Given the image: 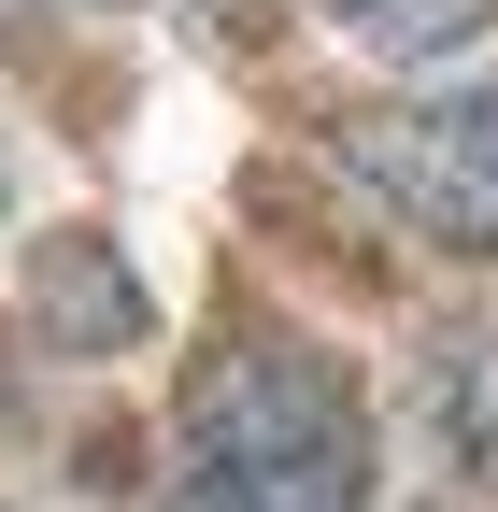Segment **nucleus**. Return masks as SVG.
Returning <instances> with one entry per match:
<instances>
[{
    "label": "nucleus",
    "instance_id": "423d86ee",
    "mask_svg": "<svg viewBox=\"0 0 498 512\" xmlns=\"http://www.w3.org/2000/svg\"><path fill=\"white\" fill-rule=\"evenodd\" d=\"M427 512H470V498H427Z\"/></svg>",
    "mask_w": 498,
    "mask_h": 512
},
{
    "label": "nucleus",
    "instance_id": "f03ea898",
    "mask_svg": "<svg viewBox=\"0 0 498 512\" xmlns=\"http://www.w3.org/2000/svg\"><path fill=\"white\" fill-rule=\"evenodd\" d=\"M342 185H370L413 242L498 256V86H427V100H370L328 128Z\"/></svg>",
    "mask_w": 498,
    "mask_h": 512
},
{
    "label": "nucleus",
    "instance_id": "f257e3e1",
    "mask_svg": "<svg viewBox=\"0 0 498 512\" xmlns=\"http://www.w3.org/2000/svg\"><path fill=\"white\" fill-rule=\"evenodd\" d=\"M157 512H370V399L342 384V356L228 313L214 356L171 384Z\"/></svg>",
    "mask_w": 498,
    "mask_h": 512
},
{
    "label": "nucleus",
    "instance_id": "39448f33",
    "mask_svg": "<svg viewBox=\"0 0 498 512\" xmlns=\"http://www.w3.org/2000/svg\"><path fill=\"white\" fill-rule=\"evenodd\" d=\"M0 200H15V157H0Z\"/></svg>",
    "mask_w": 498,
    "mask_h": 512
},
{
    "label": "nucleus",
    "instance_id": "7ed1b4c3",
    "mask_svg": "<svg viewBox=\"0 0 498 512\" xmlns=\"http://www.w3.org/2000/svg\"><path fill=\"white\" fill-rule=\"evenodd\" d=\"M43 328L86 342V356H114V342L143 328V285H129V256H114L100 228H57L43 242Z\"/></svg>",
    "mask_w": 498,
    "mask_h": 512
},
{
    "label": "nucleus",
    "instance_id": "20e7f679",
    "mask_svg": "<svg viewBox=\"0 0 498 512\" xmlns=\"http://www.w3.org/2000/svg\"><path fill=\"white\" fill-rule=\"evenodd\" d=\"M314 15L356 43V57H385V72H427V57H456L498 29V0H314Z\"/></svg>",
    "mask_w": 498,
    "mask_h": 512
}]
</instances>
